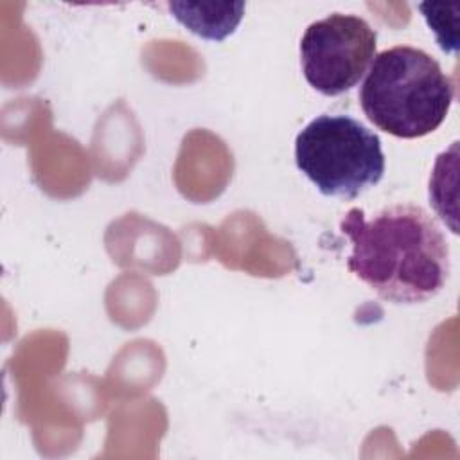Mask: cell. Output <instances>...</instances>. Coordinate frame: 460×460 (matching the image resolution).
<instances>
[{
	"label": "cell",
	"instance_id": "cell-5",
	"mask_svg": "<svg viewBox=\"0 0 460 460\" xmlns=\"http://www.w3.org/2000/svg\"><path fill=\"white\" fill-rule=\"evenodd\" d=\"M167 7L185 29L212 41L230 36L244 13V2H169Z\"/></svg>",
	"mask_w": 460,
	"mask_h": 460
},
{
	"label": "cell",
	"instance_id": "cell-2",
	"mask_svg": "<svg viewBox=\"0 0 460 460\" xmlns=\"http://www.w3.org/2000/svg\"><path fill=\"white\" fill-rule=\"evenodd\" d=\"M455 86L428 52L395 45L379 52L359 88L365 117L397 138L433 133L447 117Z\"/></svg>",
	"mask_w": 460,
	"mask_h": 460
},
{
	"label": "cell",
	"instance_id": "cell-3",
	"mask_svg": "<svg viewBox=\"0 0 460 460\" xmlns=\"http://www.w3.org/2000/svg\"><path fill=\"white\" fill-rule=\"evenodd\" d=\"M298 171L329 198L354 199L385 174L379 137L349 115H318L295 138Z\"/></svg>",
	"mask_w": 460,
	"mask_h": 460
},
{
	"label": "cell",
	"instance_id": "cell-4",
	"mask_svg": "<svg viewBox=\"0 0 460 460\" xmlns=\"http://www.w3.org/2000/svg\"><path fill=\"white\" fill-rule=\"evenodd\" d=\"M377 34L356 14L332 13L313 22L300 40L305 81L322 95L352 90L376 58Z\"/></svg>",
	"mask_w": 460,
	"mask_h": 460
},
{
	"label": "cell",
	"instance_id": "cell-1",
	"mask_svg": "<svg viewBox=\"0 0 460 460\" xmlns=\"http://www.w3.org/2000/svg\"><path fill=\"white\" fill-rule=\"evenodd\" d=\"M350 241L349 271L379 298L424 304L435 298L449 277V246L437 221L419 205L399 203L370 219L350 208L340 221Z\"/></svg>",
	"mask_w": 460,
	"mask_h": 460
},
{
	"label": "cell",
	"instance_id": "cell-6",
	"mask_svg": "<svg viewBox=\"0 0 460 460\" xmlns=\"http://www.w3.org/2000/svg\"><path fill=\"white\" fill-rule=\"evenodd\" d=\"M428 27L435 32L437 43L444 52L458 50V4L422 2L417 5Z\"/></svg>",
	"mask_w": 460,
	"mask_h": 460
}]
</instances>
